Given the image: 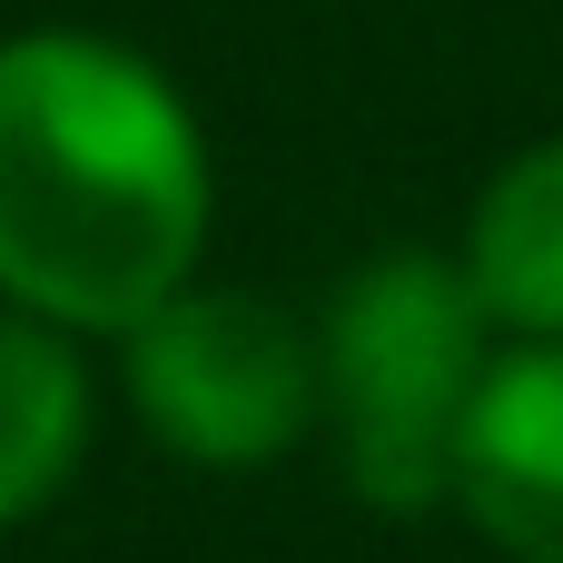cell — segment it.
<instances>
[{
  "mask_svg": "<svg viewBox=\"0 0 563 563\" xmlns=\"http://www.w3.org/2000/svg\"><path fill=\"white\" fill-rule=\"evenodd\" d=\"M485 327L495 317H485L465 257L386 247L336 287L327 336H317L327 416H336L346 485L376 515L455 505V445H465V416H475V396L495 376Z\"/></svg>",
  "mask_w": 563,
  "mask_h": 563,
  "instance_id": "2",
  "label": "cell"
},
{
  "mask_svg": "<svg viewBox=\"0 0 563 563\" xmlns=\"http://www.w3.org/2000/svg\"><path fill=\"white\" fill-rule=\"evenodd\" d=\"M455 505L485 525L495 554L563 563V346L495 356L455 445Z\"/></svg>",
  "mask_w": 563,
  "mask_h": 563,
  "instance_id": "4",
  "label": "cell"
},
{
  "mask_svg": "<svg viewBox=\"0 0 563 563\" xmlns=\"http://www.w3.org/2000/svg\"><path fill=\"white\" fill-rule=\"evenodd\" d=\"M465 277L495 327H525L534 346H563V139H534L505 158L465 228Z\"/></svg>",
  "mask_w": 563,
  "mask_h": 563,
  "instance_id": "6",
  "label": "cell"
},
{
  "mask_svg": "<svg viewBox=\"0 0 563 563\" xmlns=\"http://www.w3.org/2000/svg\"><path fill=\"white\" fill-rule=\"evenodd\" d=\"M129 406L168 455L247 475L307 445L327 416V356L277 297L178 287L129 327Z\"/></svg>",
  "mask_w": 563,
  "mask_h": 563,
  "instance_id": "3",
  "label": "cell"
},
{
  "mask_svg": "<svg viewBox=\"0 0 563 563\" xmlns=\"http://www.w3.org/2000/svg\"><path fill=\"white\" fill-rule=\"evenodd\" d=\"M89 455V376L69 356V327L0 307V534L30 525Z\"/></svg>",
  "mask_w": 563,
  "mask_h": 563,
  "instance_id": "5",
  "label": "cell"
},
{
  "mask_svg": "<svg viewBox=\"0 0 563 563\" xmlns=\"http://www.w3.org/2000/svg\"><path fill=\"white\" fill-rule=\"evenodd\" d=\"M208 238V148L178 89L79 30L0 49V297L49 327H139Z\"/></svg>",
  "mask_w": 563,
  "mask_h": 563,
  "instance_id": "1",
  "label": "cell"
}]
</instances>
